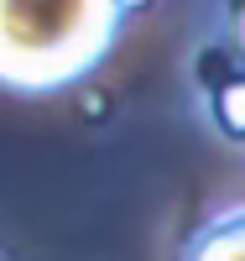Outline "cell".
Returning a JSON list of instances; mask_svg holds the SVG:
<instances>
[{
	"mask_svg": "<svg viewBox=\"0 0 245 261\" xmlns=\"http://www.w3.org/2000/svg\"><path fill=\"white\" fill-rule=\"evenodd\" d=\"M235 37H240V47H245V16H240V27H235Z\"/></svg>",
	"mask_w": 245,
	"mask_h": 261,
	"instance_id": "cell-5",
	"label": "cell"
},
{
	"mask_svg": "<svg viewBox=\"0 0 245 261\" xmlns=\"http://www.w3.org/2000/svg\"><path fill=\"white\" fill-rule=\"evenodd\" d=\"M214 120H219V130H225V136L245 141V73L225 79V84L214 89Z\"/></svg>",
	"mask_w": 245,
	"mask_h": 261,
	"instance_id": "cell-3",
	"label": "cell"
},
{
	"mask_svg": "<svg viewBox=\"0 0 245 261\" xmlns=\"http://www.w3.org/2000/svg\"><path fill=\"white\" fill-rule=\"evenodd\" d=\"M115 6H120V11L130 16V11H146V6H151V0H115Z\"/></svg>",
	"mask_w": 245,
	"mask_h": 261,
	"instance_id": "cell-4",
	"label": "cell"
},
{
	"mask_svg": "<svg viewBox=\"0 0 245 261\" xmlns=\"http://www.w3.org/2000/svg\"><path fill=\"white\" fill-rule=\"evenodd\" d=\"M183 261H245V209H230L219 220H209L188 241Z\"/></svg>",
	"mask_w": 245,
	"mask_h": 261,
	"instance_id": "cell-2",
	"label": "cell"
},
{
	"mask_svg": "<svg viewBox=\"0 0 245 261\" xmlns=\"http://www.w3.org/2000/svg\"><path fill=\"white\" fill-rule=\"evenodd\" d=\"M115 0H0V79L16 89H63L110 53Z\"/></svg>",
	"mask_w": 245,
	"mask_h": 261,
	"instance_id": "cell-1",
	"label": "cell"
}]
</instances>
